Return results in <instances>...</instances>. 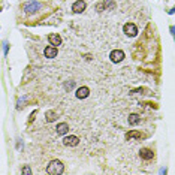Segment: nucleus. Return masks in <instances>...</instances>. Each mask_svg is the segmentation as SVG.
<instances>
[{"instance_id": "f257e3e1", "label": "nucleus", "mask_w": 175, "mask_h": 175, "mask_svg": "<svg viewBox=\"0 0 175 175\" xmlns=\"http://www.w3.org/2000/svg\"><path fill=\"white\" fill-rule=\"evenodd\" d=\"M47 172L51 175H57V174H61L63 172V165H61V162H58V160H52L50 162V165L47 168Z\"/></svg>"}, {"instance_id": "f03ea898", "label": "nucleus", "mask_w": 175, "mask_h": 175, "mask_svg": "<svg viewBox=\"0 0 175 175\" xmlns=\"http://www.w3.org/2000/svg\"><path fill=\"white\" fill-rule=\"evenodd\" d=\"M109 57H111V60H112L114 63H120V61L124 58V52L121 50H114L109 54Z\"/></svg>"}, {"instance_id": "7ed1b4c3", "label": "nucleus", "mask_w": 175, "mask_h": 175, "mask_svg": "<svg viewBox=\"0 0 175 175\" xmlns=\"http://www.w3.org/2000/svg\"><path fill=\"white\" fill-rule=\"evenodd\" d=\"M123 30H124V33L127 34V36H136V33H138L136 25L132 24V23H127V24H124Z\"/></svg>"}, {"instance_id": "20e7f679", "label": "nucleus", "mask_w": 175, "mask_h": 175, "mask_svg": "<svg viewBox=\"0 0 175 175\" xmlns=\"http://www.w3.org/2000/svg\"><path fill=\"white\" fill-rule=\"evenodd\" d=\"M63 144L66 145V147H75L79 144V139H78V136H66L65 139H63Z\"/></svg>"}, {"instance_id": "39448f33", "label": "nucleus", "mask_w": 175, "mask_h": 175, "mask_svg": "<svg viewBox=\"0 0 175 175\" xmlns=\"http://www.w3.org/2000/svg\"><path fill=\"white\" fill-rule=\"evenodd\" d=\"M88 94H90V88L88 87H81V88L76 90V97H79V99L88 97Z\"/></svg>"}, {"instance_id": "423d86ee", "label": "nucleus", "mask_w": 175, "mask_h": 175, "mask_svg": "<svg viewBox=\"0 0 175 175\" xmlns=\"http://www.w3.org/2000/svg\"><path fill=\"white\" fill-rule=\"evenodd\" d=\"M72 9H74V12H76V14L83 12L84 9H85V2H84V0H78V2H75L74 6H72Z\"/></svg>"}, {"instance_id": "0eeeda50", "label": "nucleus", "mask_w": 175, "mask_h": 175, "mask_svg": "<svg viewBox=\"0 0 175 175\" xmlns=\"http://www.w3.org/2000/svg\"><path fill=\"white\" fill-rule=\"evenodd\" d=\"M56 56H57V48H56V47H48V48H45V57L54 58Z\"/></svg>"}, {"instance_id": "6e6552de", "label": "nucleus", "mask_w": 175, "mask_h": 175, "mask_svg": "<svg viewBox=\"0 0 175 175\" xmlns=\"http://www.w3.org/2000/svg\"><path fill=\"white\" fill-rule=\"evenodd\" d=\"M48 41H50L51 45H60L61 43V38L58 34H50L48 36Z\"/></svg>"}, {"instance_id": "1a4fd4ad", "label": "nucleus", "mask_w": 175, "mask_h": 175, "mask_svg": "<svg viewBox=\"0 0 175 175\" xmlns=\"http://www.w3.org/2000/svg\"><path fill=\"white\" fill-rule=\"evenodd\" d=\"M69 132V126L66 124V123H60V124H57V133L58 135H65Z\"/></svg>"}, {"instance_id": "9d476101", "label": "nucleus", "mask_w": 175, "mask_h": 175, "mask_svg": "<svg viewBox=\"0 0 175 175\" xmlns=\"http://www.w3.org/2000/svg\"><path fill=\"white\" fill-rule=\"evenodd\" d=\"M141 157L145 160H150V159H153V151L144 148V150H141Z\"/></svg>"}, {"instance_id": "9b49d317", "label": "nucleus", "mask_w": 175, "mask_h": 175, "mask_svg": "<svg viewBox=\"0 0 175 175\" xmlns=\"http://www.w3.org/2000/svg\"><path fill=\"white\" fill-rule=\"evenodd\" d=\"M141 121V117L139 115H136V114H132V115L129 117V124H132V126H136L138 123Z\"/></svg>"}, {"instance_id": "f8f14e48", "label": "nucleus", "mask_w": 175, "mask_h": 175, "mask_svg": "<svg viewBox=\"0 0 175 175\" xmlns=\"http://www.w3.org/2000/svg\"><path fill=\"white\" fill-rule=\"evenodd\" d=\"M126 138L127 139H130V138H141V133L136 132V130H132V132H129V133L126 135Z\"/></svg>"}, {"instance_id": "ddd939ff", "label": "nucleus", "mask_w": 175, "mask_h": 175, "mask_svg": "<svg viewBox=\"0 0 175 175\" xmlns=\"http://www.w3.org/2000/svg\"><path fill=\"white\" fill-rule=\"evenodd\" d=\"M56 117H57V114H56L54 111H48V112H47V120H48V121H54Z\"/></svg>"}, {"instance_id": "4468645a", "label": "nucleus", "mask_w": 175, "mask_h": 175, "mask_svg": "<svg viewBox=\"0 0 175 175\" xmlns=\"http://www.w3.org/2000/svg\"><path fill=\"white\" fill-rule=\"evenodd\" d=\"M23 172H24V174H30V169H29V168H24V171H23Z\"/></svg>"}]
</instances>
